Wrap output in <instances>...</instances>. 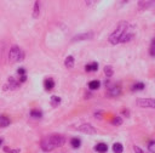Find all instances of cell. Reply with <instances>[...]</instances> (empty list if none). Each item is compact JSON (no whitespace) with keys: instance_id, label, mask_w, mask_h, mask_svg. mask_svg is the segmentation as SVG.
<instances>
[{"instance_id":"obj_12","label":"cell","mask_w":155,"mask_h":153,"mask_svg":"<svg viewBox=\"0 0 155 153\" xmlns=\"http://www.w3.org/2000/svg\"><path fill=\"white\" fill-rule=\"evenodd\" d=\"M97 69H98V63H97V62H92V63L85 66V71L86 72H96Z\"/></svg>"},{"instance_id":"obj_8","label":"cell","mask_w":155,"mask_h":153,"mask_svg":"<svg viewBox=\"0 0 155 153\" xmlns=\"http://www.w3.org/2000/svg\"><path fill=\"white\" fill-rule=\"evenodd\" d=\"M133 38V32L128 28L125 33H124V35L121 36V39H120V43H128L131 39Z\"/></svg>"},{"instance_id":"obj_19","label":"cell","mask_w":155,"mask_h":153,"mask_svg":"<svg viewBox=\"0 0 155 153\" xmlns=\"http://www.w3.org/2000/svg\"><path fill=\"white\" fill-rule=\"evenodd\" d=\"M113 151H114V153H123L124 147H123V145H121V143L116 142V143H114V145H113Z\"/></svg>"},{"instance_id":"obj_31","label":"cell","mask_w":155,"mask_h":153,"mask_svg":"<svg viewBox=\"0 0 155 153\" xmlns=\"http://www.w3.org/2000/svg\"><path fill=\"white\" fill-rule=\"evenodd\" d=\"M3 143V139H0V145H1Z\"/></svg>"},{"instance_id":"obj_29","label":"cell","mask_w":155,"mask_h":153,"mask_svg":"<svg viewBox=\"0 0 155 153\" xmlns=\"http://www.w3.org/2000/svg\"><path fill=\"white\" fill-rule=\"evenodd\" d=\"M133 149H134V153H143V151H142L138 146H134V147H133Z\"/></svg>"},{"instance_id":"obj_11","label":"cell","mask_w":155,"mask_h":153,"mask_svg":"<svg viewBox=\"0 0 155 153\" xmlns=\"http://www.w3.org/2000/svg\"><path fill=\"white\" fill-rule=\"evenodd\" d=\"M144 88H145L144 83H142V82H137V83H134V84L131 86V90H132V91H141V90H143Z\"/></svg>"},{"instance_id":"obj_10","label":"cell","mask_w":155,"mask_h":153,"mask_svg":"<svg viewBox=\"0 0 155 153\" xmlns=\"http://www.w3.org/2000/svg\"><path fill=\"white\" fill-rule=\"evenodd\" d=\"M44 88H45V90H47V91L52 90V89L55 88V82H53V79H52V78L46 79V80L44 82Z\"/></svg>"},{"instance_id":"obj_2","label":"cell","mask_w":155,"mask_h":153,"mask_svg":"<svg viewBox=\"0 0 155 153\" xmlns=\"http://www.w3.org/2000/svg\"><path fill=\"white\" fill-rule=\"evenodd\" d=\"M128 28H130V27H128V23H127V22H125V21L120 22V23L118 25V27L114 29V32L110 34V36H109V42H110L113 45L119 44V43H120V39H121V36L124 35V33H125Z\"/></svg>"},{"instance_id":"obj_16","label":"cell","mask_w":155,"mask_h":153,"mask_svg":"<svg viewBox=\"0 0 155 153\" xmlns=\"http://www.w3.org/2000/svg\"><path fill=\"white\" fill-rule=\"evenodd\" d=\"M101 86V82L100 80H92L89 83V89L90 90H97Z\"/></svg>"},{"instance_id":"obj_3","label":"cell","mask_w":155,"mask_h":153,"mask_svg":"<svg viewBox=\"0 0 155 153\" xmlns=\"http://www.w3.org/2000/svg\"><path fill=\"white\" fill-rule=\"evenodd\" d=\"M24 59V52L22 51V49L19 46H12L9 53V60L11 63H16V62H21Z\"/></svg>"},{"instance_id":"obj_17","label":"cell","mask_w":155,"mask_h":153,"mask_svg":"<svg viewBox=\"0 0 155 153\" xmlns=\"http://www.w3.org/2000/svg\"><path fill=\"white\" fill-rule=\"evenodd\" d=\"M64 65L67 68H73L74 67V57L73 56H68L66 61H64Z\"/></svg>"},{"instance_id":"obj_26","label":"cell","mask_w":155,"mask_h":153,"mask_svg":"<svg viewBox=\"0 0 155 153\" xmlns=\"http://www.w3.org/2000/svg\"><path fill=\"white\" fill-rule=\"evenodd\" d=\"M113 124L114 125H121L123 124V119L120 117H116V118L113 119Z\"/></svg>"},{"instance_id":"obj_25","label":"cell","mask_w":155,"mask_h":153,"mask_svg":"<svg viewBox=\"0 0 155 153\" xmlns=\"http://www.w3.org/2000/svg\"><path fill=\"white\" fill-rule=\"evenodd\" d=\"M148 149H149L150 153H154V152H155V141H154V140L149 141V143H148Z\"/></svg>"},{"instance_id":"obj_24","label":"cell","mask_w":155,"mask_h":153,"mask_svg":"<svg viewBox=\"0 0 155 153\" xmlns=\"http://www.w3.org/2000/svg\"><path fill=\"white\" fill-rule=\"evenodd\" d=\"M149 53H150V56H154V55H155V40H154V39H151L150 49H149Z\"/></svg>"},{"instance_id":"obj_13","label":"cell","mask_w":155,"mask_h":153,"mask_svg":"<svg viewBox=\"0 0 155 153\" xmlns=\"http://www.w3.org/2000/svg\"><path fill=\"white\" fill-rule=\"evenodd\" d=\"M39 15H40V3L35 1V3H34V10H33V17H34V18H38Z\"/></svg>"},{"instance_id":"obj_4","label":"cell","mask_w":155,"mask_h":153,"mask_svg":"<svg viewBox=\"0 0 155 153\" xmlns=\"http://www.w3.org/2000/svg\"><path fill=\"white\" fill-rule=\"evenodd\" d=\"M106 86H108L107 95H108V96H110V97L119 96V95L121 94V88H120V85L111 84L110 80H107V82H106Z\"/></svg>"},{"instance_id":"obj_21","label":"cell","mask_w":155,"mask_h":153,"mask_svg":"<svg viewBox=\"0 0 155 153\" xmlns=\"http://www.w3.org/2000/svg\"><path fill=\"white\" fill-rule=\"evenodd\" d=\"M60 103H61V97H58V96H52V97H51V105H52L53 107L58 106Z\"/></svg>"},{"instance_id":"obj_5","label":"cell","mask_w":155,"mask_h":153,"mask_svg":"<svg viewBox=\"0 0 155 153\" xmlns=\"http://www.w3.org/2000/svg\"><path fill=\"white\" fill-rule=\"evenodd\" d=\"M137 105L140 107H145V108H154L155 107V100L154 99H138Z\"/></svg>"},{"instance_id":"obj_15","label":"cell","mask_w":155,"mask_h":153,"mask_svg":"<svg viewBox=\"0 0 155 153\" xmlns=\"http://www.w3.org/2000/svg\"><path fill=\"white\" fill-rule=\"evenodd\" d=\"M10 125V119L5 116H1L0 117V128H6Z\"/></svg>"},{"instance_id":"obj_23","label":"cell","mask_w":155,"mask_h":153,"mask_svg":"<svg viewBox=\"0 0 155 153\" xmlns=\"http://www.w3.org/2000/svg\"><path fill=\"white\" fill-rule=\"evenodd\" d=\"M153 4H154V1H147V3L140 1V3H138V6H140L141 9H143V7H149V6H151Z\"/></svg>"},{"instance_id":"obj_14","label":"cell","mask_w":155,"mask_h":153,"mask_svg":"<svg viewBox=\"0 0 155 153\" xmlns=\"http://www.w3.org/2000/svg\"><path fill=\"white\" fill-rule=\"evenodd\" d=\"M30 117L35 118V119H39V118L43 117V112L40 109H32L30 111Z\"/></svg>"},{"instance_id":"obj_27","label":"cell","mask_w":155,"mask_h":153,"mask_svg":"<svg viewBox=\"0 0 155 153\" xmlns=\"http://www.w3.org/2000/svg\"><path fill=\"white\" fill-rule=\"evenodd\" d=\"M17 73L21 75V76H22V75H26V69H24V68H18V69H17Z\"/></svg>"},{"instance_id":"obj_28","label":"cell","mask_w":155,"mask_h":153,"mask_svg":"<svg viewBox=\"0 0 155 153\" xmlns=\"http://www.w3.org/2000/svg\"><path fill=\"white\" fill-rule=\"evenodd\" d=\"M26 80H27V75H22V76H21V78H19V80H18V83H19V84H21V83H24Z\"/></svg>"},{"instance_id":"obj_20","label":"cell","mask_w":155,"mask_h":153,"mask_svg":"<svg viewBox=\"0 0 155 153\" xmlns=\"http://www.w3.org/2000/svg\"><path fill=\"white\" fill-rule=\"evenodd\" d=\"M9 86H10V89H16V88L19 86V83L16 82L13 78H10V79H9Z\"/></svg>"},{"instance_id":"obj_18","label":"cell","mask_w":155,"mask_h":153,"mask_svg":"<svg viewBox=\"0 0 155 153\" xmlns=\"http://www.w3.org/2000/svg\"><path fill=\"white\" fill-rule=\"evenodd\" d=\"M70 145L73 148H79L81 146V140L80 139H78V137H74L70 140Z\"/></svg>"},{"instance_id":"obj_22","label":"cell","mask_w":155,"mask_h":153,"mask_svg":"<svg viewBox=\"0 0 155 153\" xmlns=\"http://www.w3.org/2000/svg\"><path fill=\"white\" fill-rule=\"evenodd\" d=\"M104 73H106L107 76H111V75L114 74L113 67H111V66H106V67H104Z\"/></svg>"},{"instance_id":"obj_7","label":"cell","mask_w":155,"mask_h":153,"mask_svg":"<svg viewBox=\"0 0 155 153\" xmlns=\"http://www.w3.org/2000/svg\"><path fill=\"white\" fill-rule=\"evenodd\" d=\"M93 34L92 32H89V33H83V34H79V35H75L72 42H80V40H85V39H90V38H92Z\"/></svg>"},{"instance_id":"obj_9","label":"cell","mask_w":155,"mask_h":153,"mask_svg":"<svg viewBox=\"0 0 155 153\" xmlns=\"http://www.w3.org/2000/svg\"><path fill=\"white\" fill-rule=\"evenodd\" d=\"M94 151L98 152V153H106V152L108 151V146H107L106 143H103V142L97 143V145L94 146Z\"/></svg>"},{"instance_id":"obj_30","label":"cell","mask_w":155,"mask_h":153,"mask_svg":"<svg viewBox=\"0 0 155 153\" xmlns=\"http://www.w3.org/2000/svg\"><path fill=\"white\" fill-rule=\"evenodd\" d=\"M123 113L125 114V116H127V117L130 116V112H128V109H124V112H123Z\"/></svg>"},{"instance_id":"obj_1","label":"cell","mask_w":155,"mask_h":153,"mask_svg":"<svg viewBox=\"0 0 155 153\" xmlns=\"http://www.w3.org/2000/svg\"><path fill=\"white\" fill-rule=\"evenodd\" d=\"M66 142V139L60 135V134H51L49 136H45L41 142H40V147L43 151L45 152H49V151H52L57 147H61L63 146Z\"/></svg>"},{"instance_id":"obj_6","label":"cell","mask_w":155,"mask_h":153,"mask_svg":"<svg viewBox=\"0 0 155 153\" xmlns=\"http://www.w3.org/2000/svg\"><path fill=\"white\" fill-rule=\"evenodd\" d=\"M78 129H79V131L85 134H96V129L91 124H81Z\"/></svg>"}]
</instances>
